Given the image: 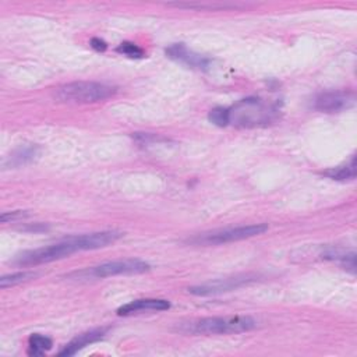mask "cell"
Segmentation results:
<instances>
[{"label":"cell","instance_id":"10","mask_svg":"<svg viewBox=\"0 0 357 357\" xmlns=\"http://www.w3.org/2000/svg\"><path fill=\"white\" fill-rule=\"evenodd\" d=\"M170 308V303L165 298H138L121 305L117 310V315L127 317L148 311H165Z\"/></svg>","mask_w":357,"mask_h":357},{"label":"cell","instance_id":"15","mask_svg":"<svg viewBox=\"0 0 357 357\" xmlns=\"http://www.w3.org/2000/svg\"><path fill=\"white\" fill-rule=\"evenodd\" d=\"M36 276V273L29 272V271H24V272H17V273H11V275H4L0 279V287L1 289H7L10 286L26 282L29 279H33Z\"/></svg>","mask_w":357,"mask_h":357},{"label":"cell","instance_id":"1","mask_svg":"<svg viewBox=\"0 0 357 357\" xmlns=\"http://www.w3.org/2000/svg\"><path fill=\"white\" fill-rule=\"evenodd\" d=\"M121 236H123L121 231L105 230V231H96V233H91V234L68 237L60 243L22 252L15 258V264L22 265V266H31V265H39V264L57 261V259L66 258L74 252L107 247L109 244L116 243Z\"/></svg>","mask_w":357,"mask_h":357},{"label":"cell","instance_id":"14","mask_svg":"<svg viewBox=\"0 0 357 357\" xmlns=\"http://www.w3.org/2000/svg\"><path fill=\"white\" fill-rule=\"evenodd\" d=\"M53 346L52 339L40 333H32L28 339V354L29 356H42L45 351L50 350Z\"/></svg>","mask_w":357,"mask_h":357},{"label":"cell","instance_id":"11","mask_svg":"<svg viewBox=\"0 0 357 357\" xmlns=\"http://www.w3.org/2000/svg\"><path fill=\"white\" fill-rule=\"evenodd\" d=\"M106 332H107L106 328H100V329H93V331L81 333V335H78L77 337H74L70 343H67V344L59 351V356H73V354H75L78 350L84 349L85 346L100 340V339L106 335Z\"/></svg>","mask_w":357,"mask_h":357},{"label":"cell","instance_id":"8","mask_svg":"<svg viewBox=\"0 0 357 357\" xmlns=\"http://www.w3.org/2000/svg\"><path fill=\"white\" fill-rule=\"evenodd\" d=\"M354 93L350 91H326L319 93L314 100V109L326 113H335L351 107Z\"/></svg>","mask_w":357,"mask_h":357},{"label":"cell","instance_id":"3","mask_svg":"<svg viewBox=\"0 0 357 357\" xmlns=\"http://www.w3.org/2000/svg\"><path fill=\"white\" fill-rule=\"evenodd\" d=\"M257 326V321L247 315L208 317L190 322H183L180 331L194 335H226L251 331Z\"/></svg>","mask_w":357,"mask_h":357},{"label":"cell","instance_id":"12","mask_svg":"<svg viewBox=\"0 0 357 357\" xmlns=\"http://www.w3.org/2000/svg\"><path fill=\"white\" fill-rule=\"evenodd\" d=\"M38 152H39V148L36 145L20 146L4 160V166L18 167L21 165H26L38 156Z\"/></svg>","mask_w":357,"mask_h":357},{"label":"cell","instance_id":"4","mask_svg":"<svg viewBox=\"0 0 357 357\" xmlns=\"http://www.w3.org/2000/svg\"><path fill=\"white\" fill-rule=\"evenodd\" d=\"M116 93V88L92 81H78L60 86L54 98L67 103H93L105 100Z\"/></svg>","mask_w":357,"mask_h":357},{"label":"cell","instance_id":"7","mask_svg":"<svg viewBox=\"0 0 357 357\" xmlns=\"http://www.w3.org/2000/svg\"><path fill=\"white\" fill-rule=\"evenodd\" d=\"M255 278L257 276H254V275H243V276L208 282V283H204V284L190 287L188 293L195 294V296H215V294H220V293H226V291L238 289V287H241V286H244L250 282H254Z\"/></svg>","mask_w":357,"mask_h":357},{"label":"cell","instance_id":"18","mask_svg":"<svg viewBox=\"0 0 357 357\" xmlns=\"http://www.w3.org/2000/svg\"><path fill=\"white\" fill-rule=\"evenodd\" d=\"M22 216H26V213L24 211H14V212H4L1 215V222L6 223L7 220H14L17 218H22Z\"/></svg>","mask_w":357,"mask_h":357},{"label":"cell","instance_id":"6","mask_svg":"<svg viewBox=\"0 0 357 357\" xmlns=\"http://www.w3.org/2000/svg\"><path fill=\"white\" fill-rule=\"evenodd\" d=\"M266 230H268V225L265 223L227 227L222 230H213V231L198 234L195 237L188 238L187 243L194 245H219L225 243H231V241H238V240L250 238L254 236H259Z\"/></svg>","mask_w":357,"mask_h":357},{"label":"cell","instance_id":"5","mask_svg":"<svg viewBox=\"0 0 357 357\" xmlns=\"http://www.w3.org/2000/svg\"><path fill=\"white\" fill-rule=\"evenodd\" d=\"M151 269V265L141 259H119L100 264L98 266L85 268L82 271H75L68 275L70 279L85 280V279H102L116 275H132L144 273Z\"/></svg>","mask_w":357,"mask_h":357},{"label":"cell","instance_id":"17","mask_svg":"<svg viewBox=\"0 0 357 357\" xmlns=\"http://www.w3.org/2000/svg\"><path fill=\"white\" fill-rule=\"evenodd\" d=\"M208 119L211 123H213L215 126L219 127H225L229 124V113H227V107H213L209 114Z\"/></svg>","mask_w":357,"mask_h":357},{"label":"cell","instance_id":"9","mask_svg":"<svg viewBox=\"0 0 357 357\" xmlns=\"http://www.w3.org/2000/svg\"><path fill=\"white\" fill-rule=\"evenodd\" d=\"M166 56L172 60L180 61L185 66L194 67V68H199V70H206L211 64V59L192 52L191 49H188L184 43H173L172 46H169L166 50Z\"/></svg>","mask_w":357,"mask_h":357},{"label":"cell","instance_id":"13","mask_svg":"<svg viewBox=\"0 0 357 357\" xmlns=\"http://www.w3.org/2000/svg\"><path fill=\"white\" fill-rule=\"evenodd\" d=\"M322 174L326 176L328 178L337 180V181L353 180V178L356 177V158L351 156L350 160H349L346 165L328 169V170H325Z\"/></svg>","mask_w":357,"mask_h":357},{"label":"cell","instance_id":"16","mask_svg":"<svg viewBox=\"0 0 357 357\" xmlns=\"http://www.w3.org/2000/svg\"><path fill=\"white\" fill-rule=\"evenodd\" d=\"M116 52L120 54H124L130 59H142L145 57V52L142 47H139L138 45L132 43V42H121L117 47Z\"/></svg>","mask_w":357,"mask_h":357},{"label":"cell","instance_id":"2","mask_svg":"<svg viewBox=\"0 0 357 357\" xmlns=\"http://www.w3.org/2000/svg\"><path fill=\"white\" fill-rule=\"evenodd\" d=\"M227 113L229 124L241 128H252L273 123L279 116V107L276 103L250 96L227 107Z\"/></svg>","mask_w":357,"mask_h":357},{"label":"cell","instance_id":"19","mask_svg":"<svg viewBox=\"0 0 357 357\" xmlns=\"http://www.w3.org/2000/svg\"><path fill=\"white\" fill-rule=\"evenodd\" d=\"M91 46L98 52H105L106 47H107V43L100 38H92L91 39Z\"/></svg>","mask_w":357,"mask_h":357}]
</instances>
